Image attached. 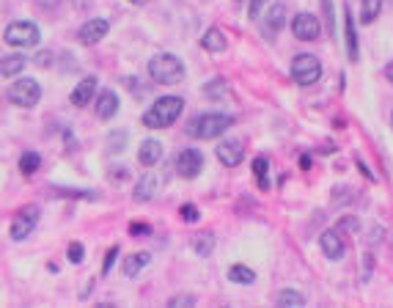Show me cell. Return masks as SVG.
<instances>
[{
	"mask_svg": "<svg viewBox=\"0 0 393 308\" xmlns=\"http://www.w3.org/2000/svg\"><path fill=\"white\" fill-rule=\"evenodd\" d=\"M181 110H184V99L181 97H162L143 113V124L151 127V129H165L181 116Z\"/></svg>",
	"mask_w": 393,
	"mask_h": 308,
	"instance_id": "6da1fadb",
	"label": "cell"
},
{
	"mask_svg": "<svg viewBox=\"0 0 393 308\" xmlns=\"http://www.w3.org/2000/svg\"><path fill=\"white\" fill-rule=\"evenodd\" d=\"M149 75L154 83H162V86H173L184 77V64L170 55V53H160L149 61Z\"/></svg>",
	"mask_w": 393,
	"mask_h": 308,
	"instance_id": "7a4b0ae2",
	"label": "cell"
},
{
	"mask_svg": "<svg viewBox=\"0 0 393 308\" xmlns=\"http://www.w3.org/2000/svg\"><path fill=\"white\" fill-rule=\"evenodd\" d=\"M231 124H234V118L226 116V113H207V116H199V118L192 121L190 135L201 138V140H210V138H218L226 129H231Z\"/></svg>",
	"mask_w": 393,
	"mask_h": 308,
	"instance_id": "3957f363",
	"label": "cell"
},
{
	"mask_svg": "<svg viewBox=\"0 0 393 308\" xmlns=\"http://www.w3.org/2000/svg\"><path fill=\"white\" fill-rule=\"evenodd\" d=\"M39 99H42V86L31 77L17 80V83L9 86V102L17 105V107H34Z\"/></svg>",
	"mask_w": 393,
	"mask_h": 308,
	"instance_id": "277c9868",
	"label": "cell"
},
{
	"mask_svg": "<svg viewBox=\"0 0 393 308\" xmlns=\"http://www.w3.org/2000/svg\"><path fill=\"white\" fill-rule=\"evenodd\" d=\"M292 77H294L300 86H314V83L322 77V64H319V58H316V55H308V53L297 55V58L292 61Z\"/></svg>",
	"mask_w": 393,
	"mask_h": 308,
	"instance_id": "5b68a950",
	"label": "cell"
},
{
	"mask_svg": "<svg viewBox=\"0 0 393 308\" xmlns=\"http://www.w3.org/2000/svg\"><path fill=\"white\" fill-rule=\"evenodd\" d=\"M39 39H42L39 28L34 23H25V20L12 23L6 28V44H12V47H36Z\"/></svg>",
	"mask_w": 393,
	"mask_h": 308,
	"instance_id": "8992f818",
	"label": "cell"
},
{
	"mask_svg": "<svg viewBox=\"0 0 393 308\" xmlns=\"http://www.w3.org/2000/svg\"><path fill=\"white\" fill-rule=\"evenodd\" d=\"M36 223H39V207H25V209H20V212L12 218L9 237L20 242V240H25V237L36 229Z\"/></svg>",
	"mask_w": 393,
	"mask_h": 308,
	"instance_id": "52a82bcc",
	"label": "cell"
},
{
	"mask_svg": "<svg viewBox=\"0 0 393 308\" xmlns=\"http://www.w3.org/2000/svg\"><path fill=\"white\" fill-rule=\"evenodd\" d=\"M201 168H204V157H201L199 149H184V151H179V157H176V171H179V177L195 179V177L201 174Z\"/></svg>",
	"mask_w": 393,
	"mask_h": 308,
	"instance_id": "ba28073f",
	"label": "cell"
},
{
	"mask_svg": "<svg viewBox=\"0 0 393 308\" xmlns=\"http://www.w3.org/2000/svg\"><path fill=\"white\" fill-rule=\"evenodd\" d=\"M319 31H322V23H319L314 14H297V17L292 20V34H294V39H300V42H314V39H319Z\"/></svg>",
	"mask_w": 393,
	"mask_h": 308,
	"instance_id": "9c48e42d",
	"label": "cell"
},
{
	"mask_svg": "<svg viewBox=\"0 0 393 308\" xmlns=\"http://www.w3.org/2000/svg\"><path fill=\"white\" fill-rule=\"evenodd\" d=\"M107 31H110V25H107V20H102V17H97V20H88V23H83L80 25V31H77V39L83 42V44H97V42H102L105 36H107Z\"/></svg>",
	"mask_w": 393,
	"mask_h": 308,
	"instance_id": "30bf717a",
	"label": "cell"
},
{
	"mask_svg": "<svg viewBox=\"0 0 393 308\" xmlns=\"http://www.w3.org/2000/svg\"><path fill=\"white\" fill-rule=\"evenodd\" d=\"M242 157H245V149H242L240 140H223V143L218 146V160H220L226 168H237V166L242 163Z\"/></svg>",
	"mask_w": 393,
	"mask_h": 308,
	"instance_id": "8fae6325",
	"label": "cell"
},
{
	"mask_svg": "<svg viewBox=\"0 0 393 308\" xmlns=\"http://www.w3.org/2000/svg\"><path fill=\"white\" fill-rule=\"evenodd\" d=\"M94 94H97V77L94 75H88V77H83L80 83H77V88L72 91V105L75 107H86L91 99H94Z\"/></svg>",
	"mask_w": 393,
	"mask_h": 308,
	"instance_id": "7c38bea8",
	"label": "cell"
},
{
	"mask_svg": "<svg viewBox=\"0 0 393 308\" xmlns=\"http://www.w3.org/2000/svg\"><path fill=\"white\" fill-rule=\"evenodd\" d=\"M319 245H322V251H325V256H327L330 261H338V259L346 253L344 240H341L338 231H325V234L319 237Z\"/></svg>",
	"mask_w": 393,
	"mask_h": 308,
	"instance_id": "4fadbf2b",
	"label": "cell"
},
{
	"mask_svg": "<svg viewBox=\"0 0 393 308\" xmlns=\"http://www.w3.org/2000/svg\"><path fill=\"white\" fill-rule=\"evenodd\" d=\"M138 160H140V166H146V168L157 166V163L162 160V143H160V140H143V143H140V151H138Z\"/></svg>",
	"mask_w": 393,
	"mask_h": 308,
	"instance_id": "5bb4252c",
	"label": "cell"
},
{
	"mask_svg": "<svg viewBox=\"0 0 393 308\" xmlns=\"http://www.w3.org/2000/svg\"><path fill=\"white\" fill-rule=\"evenodd\" d=\"M157 188H160V177L157 174H143V179L135 188V201H151L157 196Z\"/></svg>",
	"mask_w": 393,
	"mask_h": 308,
	"instance_id": "9a60e30c",
	"label": "cell"
},
{
	"mask_svg": "<svg viewBox=\"0 0 393 308\" xmlns=\"http://www.w3.org/2000/svg\"><path fill=\"white\" fill-rule=\"evenodd\" d=\"M118 113V97L113 94V91H102L99 94V102H97V116L99 118H113Z\"/></svg>",
	"mask_w": 393,
	"mask_h": 308,
	"instance_id": "2e32d148",
	"label": "cell"
},
{
	"mask_svg": "<svg viewBox=\"0 0 393 308\" xmlns=\"http://www.w3.org/2000/svg\"><path fill=\"white\" fill-rule=\"evenodd\" d=\"M283 23H286V6H283V3H275V6H270V12H267V20H264V28H267V34H278V31L283 28Z\"/></svg>",
	"mask_w": 393,
	"mask_h": 308,
	"instance_id": "e0dca14e",
	"label": "cell"
},
{
	"mask_svg": "<svg viewBox=\"0 0 393 308\" xmlns=\"http://www.w3.org/2000/svg\"><path fill=\"white\" fill-rule=\"evenodd\" d=\"M344 31H346V53H349V61H357V34H355V20L349 14V9H344Z\"/></svg>",
	"mask_w": 393,
	"mask_h": 308,
	"instance_id": "ac0fdd59",
	"label": "cell"
},
{
	"mask_svg": "<svg viewBox=\"0 0 393 308\" xmlns=\"http://www.w3.org/2000/svg\"><path fill=\"white\" fill-rule=\"evenodd\" d=\"M201 44H204V50H210V53H223V50L229 47V44H226V36H223L218 28H210V31L204 34Z\"/></svg>",
	"mask_w": 393,
	"mask_h": 308,
	"instance_id": "d6986e66",
	"label": "cell"
},
{
	"mask_svg": "<svg viewBox=\"0 0 393 308\" xmlns=\"http://www.w3.org/2000/svg\"><path fill=\"white\" fill-rule=\"evenodd\" d=\"M149 264V253L146 251H138V253H132V256H127V261H124V275H129V278H135L143 267Z\"/></svg>",
	"mask_w": 393,
	"mask_h": 308,
	"instance_id": "ffe728a7",
	"label": "cell"
},
{
	"mask_svg": "<svg viewBox=\"0 0 393 308\" xmlns=\"http://www.w3.org/2000/svg\"><path fill=\"white\" fill-rule=\"evenodd\" d=\"M275 303L283 305V308H300V305H305V297L294 289H283V292L275 294Z\"/></svg>",
	"mask_w": 393,
	"mask_h": 308,
	"instance_id": "44dd1931",
	"label": "cell"
},
{
	"mask_svg": "<svg viewBox=\"0 0 393 308\" xmlns=\"http://www.w3.org/2000/svg\"><path fill=\"white\" fill-rule=\"evenodd\" d=\"M379 9H382V0H360V20H363V25L374 23Z\"/></svg>",
	"mask_w": 393,
	"mask_h": 308,
	"instance_id": "7402d4cb",
	"label": "cell"
},
{
	"mask_svg": "<svg viewBox=\"0 0 393 308\" xmlns=\"http://www.w3.org/2000/svg\"><path fill=\"white\" fill-rule=\"evenodd\" d=\"M25 58L23 55H9V58H3V66H0V72H3V77H12V75H20L23 69H25Z\"/></svg>",
	"mask_w": 393,
	"mask_h": 308,
	"instance_id": "603a6c76",
	"label": "cell"
},
{
	"mask_svg": "<svg viewBox=\"0 0 393 308\" xmlns=\"http://www.w3.org/2000/svg\"><path fill=\"white\" fill-rule=\"evenodd\" d=\"M229 278H231L234 283H245V286H248V283H253V281H256V272H253V270H248L245 264H234V267L229 270Z\"/></svg>",
	"mask_w": 393,
	"mask_h": 308,
	"instance_id": "cb8c5ba5",
	"label": "cell"
},
{
	"mask_svg": "<svg viewBox=\"0 0 393 308\" xmlns=\"http://www.w3.org/2000/svg\"><path fill=\"white\" fill-rule=\"evenodd\" d=\"M42 166V157L36 151H23V157H20V171L23 174H36Z\"/></svg>",
	"mask_w": 393,
	"mask_h": 308,
	"instance_id": "d4e9b609",
	"label": "cell"
},
{
	"mask_svg": "<svg viewBox=\"0 0 393 308\" xmlns=\"http://www.w3.org/2000/svg\"><path fill=\"white\" fill-rule=\"evenodd\" d=\"M192 248H195V253L199 256H210L212 251H215V240H212V234H199L192 240Z\"/></svg>",
	"mask_w": 393,
	"mask_h": 308,
	"instance_id": "484cf974",
	"label": "cell"
},
{
	"mask_svg": "<svg viewBox=\"0 0 393 308\" xmlns=\"http://www.w3.org/2000/svg\"><path fill=\"white\" fill-rule=\"evenodd\" d=\"M179 215H181L184 223H195V220L201 218V212H199V207H195V204H184V207L179 209Z\"/></svg>",
	"mask_w": 393,
	"mask_h": 308,
	"instance_id": "4316f807",
	"label": "cell"
},
{
	"mask_svg": "<svg viewBox=\"0 0 393 308\" xmlns=\"http://www.w3.org/2000/svg\"><path fill=\"white\" fill-rule=\"evenodd\" d=\"M253 171H256V177H259V185L267 190V188H270V182H267V160L259 157V160L253 163Z\"/></svg>",
	"mask_w": 393,
	"mask_h": 308,
	"instance_id": "83f0119b",
	"label": "cell"
},
{
	"mask_svg": "<svg viewBox=\"0 0 393 308\" xmlns=\"http://www.w3.org/2000/svg\"><path fill=\"white\" fill-rule=\"evenodd\" d=\"M66 253H69V261H72V264H80V261L86 259V248H83V242H72Z\"/></svg>",
	"mask_w": 393,
	"mask_h": 308,
	"instance_id": "f1b7e54d",
	"label": "cell"
},
{
	"mask_svg": "<svg viewBox=\"0 0 393 308\" xmlns=\"http://www.w3.org/2000/svg\"><path fill=\"white\" fill-rule=\"evenodd\" d=\"M168 305H170V308H184V305H195V297H192V294H176V297H170V300H168Z\"/></svg>",
	"mask_w": 393,
	"mask_h": 308,
	"instance_id": "f546056e",
	"label": "cell"
},
{
	"mask_svg": "<svg viewBox=\"0 0 393 308\" xmlns=\"http://www.w3.org/2000/svg\"><path fill=\"white\" fill-rule=\"evenodd\" d=\"M223 94H226V83H223V80L207 83V97H223Z\"/></svg>",
	"mask_w": 393,
	"mask_h": 308,
	"instance_id": "4dcf8cb0",
	"label": "cell"
},
{
	"mask_svg": "<svg viewBox=\"0 0 393 308\" xmlns=\"http://www.w3.org/2000/svg\"><path fill=\"white\" fill-rule=\"evenodd\" d=\"M322 6H325V20H327V31H330V36H335V23H333V3H330V0H322Z\"/></svg>",
	"mask_w": 393,
	"mask_h": 308,
	"instance_id": "1f68e13d",
	"label": "cell"
},
{
	"mask_svg": "<svg viewBox=\"0 0 393 308\" xmlns=\"http://www.w3.org/2000/svg\"><path fill=\"white\" fill-rule=\"evenodd\" d=\"M116 256H118V248H110L107 256H105V264H102V272H110L113 264H116Z\"/></svg>",
	"mask_w": 393,
	"mask_h": 308,
	"instance_id": "d6a6232c",
	"label": "cell"
},
{
	"mask_svg": "<svg viewBox=\"0 0 393 308\" xmlns=\"http://www.w3.org/2000/svg\"><path fill=\"white\" fill-rule=\"evenodd\" d=\"M262 6H264V0H251L248 17H251V20H259V14H262Z\"/></svg>",
	"mask_w": 393,
	"mask_h": 308,
	"instance_id": "836d02e7",
	"label": "cell"
},
{
	"mask_svg": "<svg viewBox=\"0 0 393 308\" xmlns=\"http://www.w3.org/2000/svg\"><path fill=\"white\" fill-rule=\"evenodd\" d=\"M36 3H39L42 9H55V6L61 3V0H36Z\"/></svg>",
	"mask_w": 393,
	"mask_h": 308,
	"instance_id": "e575fe53",
	"label": "cell"
},
{
	"mask_svg": "<svg viewBox=\"0 0 393 308\" xmlns=\"http://www.w3.org/2000/svg\"><path fill=\"white\" fill-rule=\"evenodd\" d=\"M129 231H132V234H149V226H146V223H143V226H140V223H132Z\"/></svg>",
	"mask_w": 393,
	"mask_h": 308,
	"instance_id": "d590c367",
	"label": "cell"
},
{
	"mask_svg": "<svg viewBox=\"0 0 393 308\" xmlns=\"http://www.w3.org/2000/svg\"><path fill=\"white\" fill-rule=\"evenodd\" d=\"M385 77H388V80H390V83H393V61H390V64H388V69H385Z\"/></svg>",
	"mask_w": 393,
	"mask_h": 308,
	"instance_id": "8d00e7d4",
	"label": "cell"
},
{
	"mask_svg": "<svg viewBox=\"0 0 393 308\" xmlns=\"http://www.w3.org/2000/svg\"><path fill=\"white\" fill-rule=\"evenodd\" d=\"M132 6H143V3H149V0H129Z\"/></svg>",
	"mask_w": 393,
	"mask_h": 308,
	"instance_id": "74e56055",
	"label": "cell"
}]
</instances>
